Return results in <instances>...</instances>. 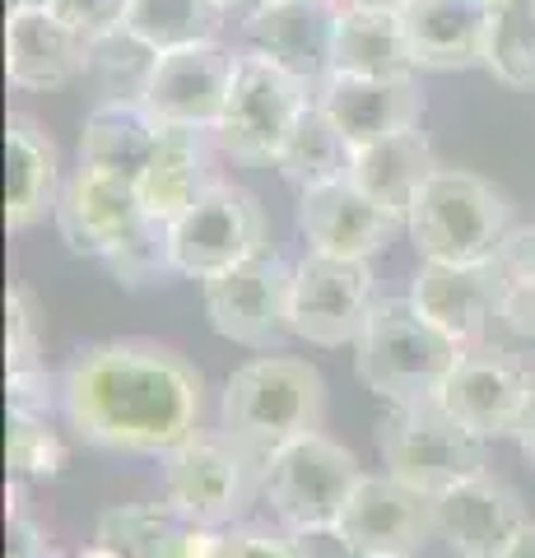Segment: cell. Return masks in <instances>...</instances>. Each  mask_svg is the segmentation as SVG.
<instances>
[{
  "mask_svg": "<svg viewBox=\"0 0 535 558\" xmlns=\"http://www.w3.org/2000/svg\"><path fill=\"white\" fill-rule=\"evenodd\" d=\"M200 373L159 340L84 344L61 373V410L84 442L135 457H168L196 438Z\"/></svg>",
  "mask_w": 535,
  "mask_h": 558,
  "instance_id": "1",
  "label": "cell"
},
{
  "mask_svg": "<svg viewBox=\"0 0 535 558\" xmlns=\"http://www.w3.org/2000/svg\"><path fill=\"white\" fill-rule=\"evenodd\" d=\"M326 414V387L321 373L303 359H252L243 363L219 400V428L223 438L238 442L252 461H270L280 447L307 438L321 428Z\"/></svg>",
  "mask_w": 535,
  "mask_h": 558,
  "instance_id": "2",
  "label": "cell"
},
{
  "mask_svg": "<svg viewBox=\"0 0 535 558\" xmlns=\"http://www.w3.org/2000/svg\"><path fill=\"white\" fill-rule=\"evenodd\" d=\"M461 344L447 340L442 330L424 317L420 307L405 299L373 303L364 330L354 340V373L358 381L391 400V405H410V400H434L447 373L457 368Z\"/></svg>",
  "mask_w": 535,
  "mask_h": 558,
  "instance_id": "3",
  "label": "cell"
},
{
  "mask_svg": "<svg viewBox=\"0 0 535 558\" xmlns=\"http://www.w3.org/2000/svg\"><path fill=\"white\" fill-rule=\"evenodd\" d=\"M405 229L424 260H494L508 238V201L475 172L434 168L410 205Z\"/></svg>",
  "mask_w": 535,
  "mask_h": 558,
  "instance_id": "4",
  "label": "cell"
},
{
  "mask_svg": "<svg viewBox=\"0 0 535 558\" xmlns=\"http://www.w3.org/2000/svg\"><path fill=\"white\" fill-rule=\"evenodd\" d=\"M377 451H382L387 475L428 498L485 470V438L457 424L438 400L391 405L377 418Z\"/></svg>",
  "mask_w": 535,
  "mask_h": 558,
  "instance_id": "5",
  "label": "cell"
},
{
  "mask_svg": "<svg viewBox=\"0 0 535 558\" xmlns=\"http://www.w3.org/2000/svg\"><path fill=\"white\" fill-rule=\"evenodd\" d=\"M307 102H313V89H307L303 80H293L289 70L270 65L266 57L238 51L233 89H229V102H223L215 135L233 159L275 163Z\"/></svg>",
  "mask_w": 535,
  "mask_h": 558,
  "instance_id": "6",
  "label": "cell"
},
{
  "mask_svg": "<svg viewBox=\"0 0 535 558\" xmlns=\"http://www.w3.org/2000/svg\"><path fill=\"white\" fill-rule=\"evenodd\" d=\"M358 480H364V470H358L354 451H344L340 442L321 438V433H307V438L280 447L262 465L266 502L284 521V531L336 526Z\"/></svg>",
  "mask_w": 535,
  "mask_h": 558,
  "instance_id": "7",
  "label": "cell"
},
{
  "mask_svg": "<svg viewBox=\"0 0 535 558\" xmlns=\"http://www.w3.org/2000/svg\"><path fill=\"white\" fill-rule=\"evenodd\" d=\"M168 242L182 279H210L215 270L266 252V209L247 186L210 182L168 223Z\"/></svg>",
  "mask_w": 535,
  "mask_h": 558,
  "instance_id": "8",
  "label": "cell"
},
{
  "mask_svg": "<svg viewBox=\"0 0 535 558\" xmlns=\"http://www.w3.org/2000/svg\"><path fill=\"white\" fill-rule=\"evenodd\" d=\"M200 299L210 326L233 344L270 354V349H280L293 336L289 326L293 266H284V256L275 252H256L229 270L200 279Z\"/></svg>",
  "mask_w": 535,
  "mask_h": 558,
  "instance_id": "9",
  "label": "cell"
},
{
  "mask_svg": "<svg viewBox=\"0 0 535 558\" xmlns=\"http://www.w3.org/2000/svg\"><path fill=\"white\" fill-rule=\"evenodd\" d=\"M373 270L368 260H344L326 252H307L293 266L289 326L293 336L321 349L354 344L373 312Z\"/></svg>",
  "mask_w": 535,
  "mask_h": 558,
  "instance_id": "10",
  "label": "cell"
},
{
  "mask_svg": "<svg viewBox=\"0 0 535 558\" xmlns=\"http://www.w3.org/2000/svg\"><path fill=\"white\" fill-rule=\"evenodd\" d=\"M340 0H256L243 20V51L289 70L317 94L336 70Z\"/></svg>",
  "mask_w": 535,
  "mask_h": 558,
  "instance_id": "11",
  "label": "cell"
},
{
  "mask_svg": "<svg viewBox=\"0 0 535 558\" xmlns=\"http://www.w3.org/2000/svg\"><path fill=\"white\" fill-rule=\"evenodd\" d=\"M252 488V457L238 442L219 438H186L163 457V498L178 512L210 531H223L238 521Z\"/></svg>",
  "mask_w": 535,
  "mask_h": 558,
  "instance_id": "12",
  "label": "cell"
},
{
  "mask_svg": "<svg viewBox=\"0 0 535 558\" xmlns=\"http://www.w3.org/2000/svg\"><path fill=\"white\" fill-rule=\"evenodd\" d=\"M233 70H238V51H229L223 43L159 51L141 102L163 126L215 131L223 117V102H229V89H233Z\"/></svg>",
  "mask_w": 535,
  "mask_h": 558,
  "instance_id": "13",
  "label": "cell"
},
{
  "mask_svg": "<svg viewBox=\"0 0 535 558\" xmlns=\"http://www.w3.org/2000/svg\"><path fill=\"white\" fill-rule=\"evenodd\" d=\"M526 368L516 363L508 349L498 344H471L461 349L457 368L447 373L438 387V405L465 424L475 438H512L516 418H522V400H526Z\"/></svg>",
  "mask_w": 535,
  "mask_h": 558,
  "instance_id": "14",
  "label": "cell"
},
{
  "mask_svg": "<svg viewBox=\"0 0 535 558\" xmlns=\"http://www.w3.org/2000/svg\"><path fill=\"white\" fill-rule=\"evenodd\" d=\"M5 75L24 94H57L89 75V38L47 0H20L5 14Z\"/></svg>",
  "mask_w": 535,
  "mask_h": 558,
  "instance_id": "15",
  "label": "cell"
},
{
  "mask_svg": "<svg viewBox=\"0 0 535 558\" xmlns=\"http://www.w3.org/2000/svg\"><path fill=\"white\" fill-rule=\"evenodd\" d=\"M503 266L494 260H424L410 279V303L434 322L447 340L471 349L485 340L489 322L503 307Z\"/></svg>",
  "mask_w": 535,
  "mask_h": 558,
  "instance_id": "16",
  "label": "cell"
},
{
  "mask_svg": "<svg viewBox=\"0 0 535 558\" xmlns=\"http://www.w3.org/2000/svg\"><path fill=\"white\" fill-rule=\"evenodd\" d=\"M51 219H57L61 242L75 256L102 260L117 247V242H126L135 229H141L145 205H141V191H135V182L80 163L71 172V182L61 186V201H57V215H51Z\"/></svg>",
  "mask_w": 535,
  "mask_h": 558,
  "instance_id": "17",
  "label": "cell"
},
{
  "mask_svg": "<svg viewBox=\"0 0 535 558\" xmlns=\"http://www.w3.org/2000/svg\"><path fill=\"white\" fill-rule=\"evenodd\" d=\"M434 526L438 539H447V549L461 558H498L508 539L526 526V508L512 484L479 470V475L434 494Z\"/></svg>",
  "mask_w": 535,
  "mask_h": 558,
  "instance_id": "18",
  "label": "cell"
},
{
  "mask_svg": "<svg viewBox=\"0 0 535 558\" xmlns=\"http://www.w3.org/2000/svg\"><path fill=\"white\" fill-rule=\"evenodd\" d=\"M344 535L368 558L377 554H420V545L438 535L434 526V498L401 484L396 475H364L344 502L340 517Z\"/></svg>",
  "mask_w": 535,
  "mask_h": 558,
  "instance_id": "19",
  "label": "cell"
},
{
  "mask_svg": "<svg viewBox=\"0 0 535 558\" xmlns=\"http://www.w3.org/2000/svg\"><path fill=\"white\" fill-rule=\"evenodd\" d=\"M405 219H396L391 209L368 201L350 178L331 186L299 191V229L313 252L344 256V260H368L387 247Z\"/></svg>",
  "mask_w": 535,
  "mask_h": 558,
  "instance_id": "20",
  "label": "cell"
},
{
  "mask_svg": "<svg viewBox=\"0 0 535 558\" xmlns=\"http://www.w3.org/2000/svg\"><path fill=\"white\" fill-rule=\"evenodd\" d=\"M313 98L321 102V112L344 131V140L354 149L373 145L382 135L420 126V117H424V94L414 80H368V75H340V70H331L317 84Z\"/></svg>",
  "mask_w": 535,
  "mask_h": 558,
  "instance_id": "21",
  "label": "cell"
},
{
  "mask_svg": "<svg viewBox=\"0 0 535 558\" xmlns=\"http://www.w3.org/2000/svg\"><path fill=\"white\" fill-rule=\"evenodd\" d=\"M94 545L112 558H210L219 531L200 526L172 502H126V508L102 512Z\"/></svg>",
  "mask_w": 535,
  "mask_h": 558,
  "instance_id": "22",
  "label": "cell"
},
{
  "mask_svg": "<svg viewBox=\"0 0 535 558\" xmlns=\"http://www.w3.org/2000/svg\"><path fill=\"white\" fill-rule=\"evenodd\" d=\"M401 24L420 70H471L485 61V0H410Z\"/></svg>",
  "mask_w": 535,
  "mask_h": 558,
  "instance_id": "23",
  "label": "cell"
},
{
  "mask_svg": "<svg viewBox=\"0 0 535 558\" xmlns=\"http://www.w3.org/2000/svg\"><path fill=\"white\" fill-rule=\"evenodd\" d=\"M5 154H10V191H5V223L10 233H24L47 215H57L61 201V163L51 135L24 112L5 121Z\"/></svg>",
  "mask_w": 535,
  "mask_h": 558,
  "instance_id": "24",
  "label": "cell"
},
{
  "mask_svg": "<svg viewBox=\"0 0 535 558\" xmlns=\"http://www.w3.org/2000/svg\"><path fill=\"white\" fill-rule=\"evenodd\" d=\"M163 135V121L154 117L141 98H102L98 108L84 117L80 131V163L102 168L112 178L135 182L154 159Z\"/></svg>",
  "mask_w": 535,
  "mask_h": 558,
  "instance_id": "25",
  "label": "cell"
},
{
  "mask_svg": "<svg viewBox=\"0 0 535 558\" xmlns=\"http://www.w3.org/2000/svg\"><path fill=\"white\" fill-rule=\"evenodd\" d=\"M434 168H438V159H434L428 135L420 126H410V131L373 140V145H358L354 163H350V182L364 191L368 201L391 209L396 219H405L414 196H420V186L434 178Z\"/></svg>",
  "mask_w": 535,
  "mask_h": 558,
  "instance_id": "26",
  "label": "cell"
},
{
  "mask_svg": "<svg viewBox=\"0 0 535 558\" xmlns=\"http://www.w3.org/2000/svg\"><path fill=\"white\" fill-rule=\"evenodd\" d=\"M205 131H186V126H163L159 149L145 163V172L135 178V191H141V205L149 219L172 223L192 205L215 178L205 172Z\"/></svg>",
  "mask_w": 535,
  "mask_h": 558,
  "instance_id": "27",
  "label": "cell"
},
{
  "mask_svg": "<svg viewBox=\"0 0 535 558\" xmlns=\"http://www.w3.org/2000/svg\"><path fill=\"white\" fill-rule=\"evenodd\" d=\"M336 70L368 80H414V51L405 38L401 14L382 10H344L336 28Z\"/></svg>",
  "mask_w": 535,
  "mask_h": 558,
  "instance_id": "28",
  "label": "cell"
},
{
  "mask_svg": "<svg viewBox=\"0 0 535 558\" xmlns=\"http://www.w3.org/2000/svg\"><path fill=\"white\" fill-rule=\"evenodd\" d=\"M350 163H354V145L344 140V131L336 126V121L321 112L317 98L303 108L299 126L289 131L280 159H275L280 178L293 191H313V186L344 182V178H350Z\"/></svg>",
  "mask_w": 535,
  "mask_h": 558,
  "instance_id": "29",
  "label": "cell"
},
{
  "mask_svg": "<svg viewBox=\"0 0 535 558\" xmlns=\"http://www.w3.org/2000/svg\"><path fill=\"white\" fill-rule=\"evenodd\" d=\"M229 10L215 0H126L122 28L149 51H178L196 43H219Z\"/></svg>",
  "mask_w": 535,
  "mask_h": 558,
  "instance_id": "30",
  "label": "cell"
},
{
  "mask_svg": "<svg viewBox=\"0 0 535 558\" xmlns=\"http://www.w3.org/2000/svg\"><path fill=\"white\" fill-rule=\"evenodd\" d=\"M503 89H535V0H498L489 5L485 28V61Z\"/></svg>",
  "mask_w": 535,
  "mask_h": 558,
  "instance_id": "31",
  "label": "cell"
},
{
  "mask_svg": "<svg viewBox=\"0 0 535 558\" xmlns=\"http://www.w3.org/2000/svg\"><path fill=\"white\" fill-rule=\"evenodd\" d=\"M102 266L112 270V279L122 289H154V284H168V279H182L178 266H172V242H168V223L159 219H141L126 242L102 256Z\"/></svg>",
  "mask_w": 535,
  "mask_h": 558,
  "instance_id": "32",
  "label": "cell"
},
{
  "mask_svg": "<svg viewBox=\"0 0 535 558\" xmlns=\"http://www.w3.org/2000/svg\"><path fill=\"white\" fill-rule=\"evenodd\" d=\"M154 61H159V51H149L126 28H112L89 43V75L102 80V94L108 98H141Z\"/></svg>",
  "mask_w": 535,
  "mask_h": 558,
  "instance_id": "33",
  "label": "cell"
},
{
  "mask_svg": "<svg viewBox=\"0 0 535 558\" xmlns=\"http://www.w3.org/2000/svg\"><path fill=\"white\" fill-rule=\"evenodd\" d=\"M71 451L51 428V414L10 410V470L14 475H61Z\"/></svg>",
  "mask_w": 535,
  "mask_h": 558,
  "instance_id": "34",
  "label": "cell"
},
{
  "mask_svg": "<svg viewBox=\"0 0 535 558\" xmlns=\"http://www.w3.org/2000/svg\"><path fill=\"white\" fill-rule=\"evenodd\" d=\"M5 368L10 373L42 368V312L24 284H10L5 293Z\"/></svg>",
  "mask_w": 535,
  "mask_h": 558,
  "instance_id": "35",
  "label": "cell"
},
{
  "mask_svg": "<svg viewBox=\"0 0 535 558\" xmlns=\"http://www.w3.org/2000/svg\"><path fill=\"white\" fill-rule=\"evenodd\" d=\"M47 5L57 10L65 24H75L89 43L112 28H122V14H126V0H47Z\"/></svg>",
  "mask_w": 535,
  "mask_h": 558,
  "instance_id": "36",
  "label": "cell"
},
{
  "mask_svg": "<svg viewBox=\"0 0 535 558\" xmlns=\"http://www.w3.org/2000/svg\"><path fill=\"white\" fill-rule=\"evenodd\" d=\"M289 539V554L293 558H368L364 549L354 545L344 526H299V531H284Z\"/></svg>",
  "mask_w": 535,
  "mask_h": 558,
  "instance_id": "37",
  "label": "cell"
},
{
  "mask_svg": "<svg viewBox=\"0 0 535 558\" xmlns=\"http://www.w3.org/2000/svg\"><path fill=\"white\" fill-rule=\"evenodd\" d=\"M210 558H293V554H289L284 535H270L256 526H233V531H219V545Z\"/></svg>",
  "mask_w": 535,
  "mask_h": 558,
  "instance_id": "38",
  "label": "cell"
},
{
  "mask_svg": "<svg viewBox=\"0 0 535 558\" xmlns=\"http://www.w3.org/2000/svg\"><path fill=\"white\" fill-rule=\"evenodd\" d=\"M498 322H508L516 336L535 340V279H508V284H503V307H498Z\"/></svg>",
  "mask_w": 535,
  "mask_h": 558,
  "instance_id": "39",
  "label": "cell"
},
{
  "mask_svg": "<svg viewBox=\"0 0 535 558\" xmlns=\"http://www.w3.org/2000/svg\"><path fill=\"white\" fill-rule=\"evenodd\" d=\"M51 391H61V381H51L47 368H38V373H10V410L51 414Z\"/></svg>",
  "mask_w": 535,
  "mask_h": 558,
  "instance_id": "40",
  "label": "cell"
},
{
  "mask_svg": "<svg viewBox=\"0 0 535 558\" xmlns=\"http://www.w3.org/2000/svg\"><path fill=\"white\" fill-rule=\"evenodd\" d=\"M498 266H503V279H535V223L508 229L503 247H498Z\"/></svg>",
  "mask_w": 535,
  "mask_h": 558,
  "instance_id": "41",
  "label": "cell"
},
{
  "mask_svg": "<svg viewBox=\"0 0 535 558\" xmlns=\"http://www.w3.org/2000/svg\"><path fill=\"white\" fill-rule=\"evenodd\" d=\"M10 558H57L47 545V535L33 526L24 512H10Z\"/></svg>",
  "mask_w": 535,
  "mask_h": 558,
  "instance_id": "42",
  "label": "cell"
},
{
  "mask_svg": "<svg viewBox=\"0 0 535 558\" xmlns=\"http://www.w3.org/2000/svg\"><path fill=\"white\" fill-rule=\"evenodd\" d=\"M516 447L526 451V461L535 465V373L526 377V400H522V418H516Z\"/></svg>",
  "mask_w": 535,
  "mask_h": 558,
  "instance_id": "43",
  "label": "cell"
},
{
  "mask_svg": "<svg viewBox=\"0 0 535 558\" xmlns=\"http://www.w3.org/2000/svg\"><path fill=\"white\" fill-rule=\"evenodd\" d=\"M498 558H535V521H526V526L508 539V549Z\"/></svg>",
  "mask_w": 535,
  "mask_h": 558,
  "instance_id": "44",
  "label": "cell"
},
{
  "mask_svg": "<svg viewBox=\"0 0 535 558\" xmlns=\"http://www.w3.org/2000/svg\"><path fill=\"white\" fill-rule=\"evenodd\" d=\"M344 10H382V14H401L410 0H340Z\"/></svg>",
  "mask_w": 535,
  "mask_h": 558,
  "instance_id": "45",
  "label": "cell"
},
{
  "mask_svg": "<svg viewBox=\"0 0 535 558\" xmlns=\"http://www.w3.org/2000/svg\"><path fill=\"white\" fill-rule=\"evenodd\" d=\"M215 5L233 14V10H252V5H256V0H215Z\"/></svg>",
  "mask_w": 535,
  "mask_h": 558,
  "instance_id": "46",
  "label": "cell"
},
{
  "mask_svg": "<svg viewBox=\"0 0 535 558\" xmlns=\"http://www.w3.org/2000/svg\"><path fill=\"white\" fill-rule=\"evenodd\" d=\"M80 558H112V554H108V549H102V545H89V549H84Z\"/></svg>",
  "mask_w": 535,
  "mask_h": 558,
  "instance_id": "47",
  "label": "cell"
},
{
  "mask_svg": "<svg viewBox=\"0 0 535 558\" xmlns=\"http://www.w3.org/2000/svg\"><path fill=\"white\" fill-rule=\"evenodd\" d=\"M377 558H410V554H377Z\"/></svg>",
  "mask_w": 535,
  "mask_h": 558,
  "instance_id": "48",
  "label": "cell"
},
{
  "mask_svg": "<svg viewBox=\"0 0 535 558\" xmlns=\"http://www.w3.org/2000/svg\"><path fill=\"white\" fill-rule=\"evenodd\" d=\"M485 5H498V0H485Z\"/></svg>",
  "mask_w": 535,
  "mask_h": 558,
  "instance_id": "49",
  "label": "cell"
},
{
  "mask_svg": "<svg viewBox=\"0 0 535 558\" xmlns=\"http://www.w3.org/2000/svg\"><path fill=\"white\" fill-rule=\"evenodd\" d=\"M10 5H20V0H10Z\"/></svg>",
  "mask_w": 535,
  "mask_h": 558,
  "instance_id": "50",
  "label": "cell"
},
{
  "mask_svg": "<svg viewBox=\"0 0 535 558\" xmlns=\"http://www.w3.org/2000/svg\"><path fill=\"white\" fill-rule=\"evenodd\" d=\"M452 558H461V554H452Z\"/></svg>",
  "mask_w": 535,
  "mask_h": 558,
  "instance_id": "51",
  "label": "cell"
}]
</instances>
